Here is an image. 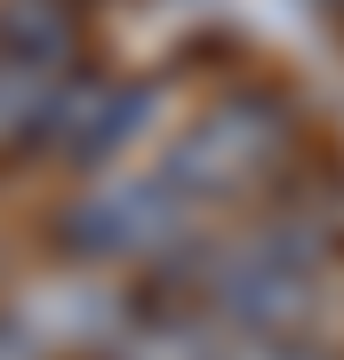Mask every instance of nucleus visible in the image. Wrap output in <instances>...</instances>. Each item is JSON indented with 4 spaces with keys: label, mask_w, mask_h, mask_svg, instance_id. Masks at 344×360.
Masks as SVG:
<instances>
[{
    "label": "nucleus",
    "mask_w": 344,
    "mask_h": 360,
    "mask_svg": "<svg viewBox=\"0 0 344 360\" xmlns=\"http://www.w3.org/2000/svg\"><path fill=\"white\" fill-rule=\"evenodd\" d=\"M200 296L224 336H296L320 304V240L312 232H248L241 248L208 257Z\"/></svg>",
    "instance_id": "f03ea898"
},
{
    "label": "nucleus",
    "mask_w": 344,
    "mask_h": 360,
    "mask_svg": "<svg viewBox=\"0 0 344 360\" xmlns=\"http://www.w3.org/2000/svg\"><path fill=\"white\" fill-rule=\"evenodd\" d=\"M177 240H184V200L160 176H96L56 217V248L80 264H153Z\"/></svg>",
    "instance_id": "7ed1b4c3"
},
{
    "label": "nucleus",
    "mask_w": 344,
    "mask_h": 360,
    "mask_svg": "<svg viewBox=\"0 0 344 360\" xmlns=\"http://www.w3.org/2000/svg\"><path fill=\"white\" fill-rule=\"evenodd\" d=\"M0 360H40V352H32V345H25V336H16L8 321H0Z\"/></svg>",
    "instance_id": "9d476101"
},
{
    "label": "nucleus",
    "mask_w": 344,
    "mask_h": 360,
    "mask_svg": "<svg viewBox=\"0 0 344 360\" xmlns=\"http://www.w3.org/2000/svg\"><path fill=\"white\" fill-rule=\"evenodd\" d=\"M104 360H232V345L217 321H120Z\"/></svg>",
    "instance_id": "423d86ee"
},
{
    "label": "nucleus",
    "mask_w": 344,
    "mask_h": 360,
    "mask_svg": "<svg viewBox=\"0 0 344 360\" xmlns=\"http://www.w3.org/2000/svg\"><path fill=\"white\" fill-rule=\"evenodd\" d=\"M56 80H64V72L32 65V56H16V49H0V153H32Z\"/></svg>",
    "instance_id": "6e6552de"
},
{
    "label": "nucleus",
    "mask_w": 344,
    "mask_h": 360,
    "mask_svg": "<svg viewBox=\"0 0 344 360\" xmlns=\"http://www.w3.org/2000/svg\"><path fill=\"white\" fill-rule=\"evenodd\" d=\"M288 136H296V120H288V104L281 96H217L200 120H184L177 144L160 153V184L177 200H232V193H248V184H265L272 168L288 160Z\"/></svg>",
    "instance_id": "f257e3e1"
},
{
    "label": "nucleus",
    "mask_w": 344,
    "mask_h": 360,
    "mask_svg": "<svg viewBox=\"0 0 344 360\" xmlns=\"http://www.w3.org/2000/svg\"><path fill=\"white\" fill-rule=\"evenodd\" d=\"M153 112H160V89H153V80H113V89H89V96H80V112H72V129H64V160L89 168V176H104L128 144L153 129Z\"/></svg>",
    "instance_id": "39448f33"
},
{
    "label": "nucleus",
    "mask_w": 344,
    "mask_h": 360,
    "mask_svg": "<svg viewBox=\"0 0 344 360\" xmlns=\"http://www.w3.org/2000/svg\"><path fill=\"white\" fill-rule=\"evenodd\" d=\"M128 321V304L104 281H49L40 296L8 312V328L25 336L32 352H104V336Z\"/></svg>",
    "instance_id": "20e7f679"
},
{
    "label": "nucleus",
    "mask_w": 344,
    "mask_h": 360,
    "mask_svg": "<svg viewBox=\"0 0 344 360\" xmlns=\"http://www.w3.org/2000/svg\"><path fill=\"white\" fill-rule=\"evenodd\" d=\"M0 49L32 56V65H49V72H72V56H80L72 8H64V0H0Z\"/></svg>",
    "instance_id": "0eeeda50"
},
{
    "label": "nucleus",
    "mask_w": 344,
    "mask_h": 360,
    "mask_svg": "<svg viewBox=\"0 0 344 360\" xmlns=\"http://www.w3.org/2000/svg\"><path fill=\"white\" fill-rule=\"evenodd\" d=\"M232 360H329V352L305 336H248V345H232Z\"/></svg>",
    "instance_id": "1a4fd4ad"
}]
</instances>
